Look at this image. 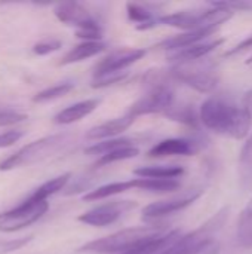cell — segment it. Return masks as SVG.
I'll return each mask as SVG.
<instances>
[{
  "instance_id": "cell-1",
  "label": "cell",
  "mask_w": 252,
  "mask_h": 254,
  "mask_svg": "<svg viewBox=\"0 0 252 254\" xmlns=\"http://www.w3.org/2000/svg\"><path fill=\"white\" fill-rule=\"evenodd\" d=\"M199 118L208 129L236 140H244L250 134L252 122V115L247 109L223 97L208 98L201 107Z\"/></svg>"
},
{
  "instance_id": "cell-2",
  "label": "cell",
  "mask_w": 252,
  "mask_h": 254,
  "mask_svg": "<svg viewBox=\"0 0 252 254\" xmlns=\"http://www.w3.org/2000/svg\"><path fill=\"white\" fill-rule=\"evenodd\" d=\"M229 217V208H221L209 220L190 234L181 235L159 254H218L220 243L215 240Z\"/></svg>"
},
{
  "instance_id": "cell-3",
  "label": "cell",
  "mask_w": 252,
  "mask_h": 254,
  "mask_svg": "<svg viewBox=\"0 0 252 254\" xmlns=\"http://www.w3.org/2000/svg\"><path fill=\"white\" fill-rule=\"evenodd\" d=\"M169 232L165 226L150 225V226H137V228H128L122 229L119 232H114L108 237L91 241L85 246H82L77 253L86 254H114L125 253L138 244L151 240L154 237L163 235Z\"/></svg>"
},
{
  "instance_id": "cell-4",
  "label": "cell",
  "mask_w": 252,
  "mask_h": 254,
  "mask_svg": "<svg viewBox=\"0 0 252 254\" xmlns=\"http://www.w3.org/2000/svg\"><path fill=\"white\" fill-rule=\"evenodd\" d=\"M70 143V135L67 134H55L39 138L24 147H21L13 155L7 156L0 162V171H12L16 168L34 165L43 159L50 158L52 155L62 150Z\"/></svg>"
},
{
  "instance_id": "cell-5",
  "label": "cell",
  "mask_w": 252,
  "mask_h": 254,
  "mask_svg": "<svg viewBox=\"0 0 252 254\" xmlns=\"http://www.w3.org/2000/svg\"><path fill=\"white\" fill-rule=\"evenodd\" d=\"M149 83H151V89L147 95L141 97L140 100H137L131 109H129V115L137 118V116H143V115H153V113H165L168 115L172 107L175 106V95H174V89L171 88V85L166 82V79L163 77V74L154 73L149 80Z\"/></svg>"
},
{
  "instance_id": "cell-6",
  "label": "cell",
  "mask_w": 252,
  "mask_h": 254,
  "mask_svg": "<svg viewBox=\"0 0 252 254\" xmlns=\"http://www.w3.org/2000/svg\"><path fill=\"white\" fill-rule=\"evenodd\" d=\"M171 77L186 83L199 92H212L218 85V74L214 63L208 60H198L189 63H177L169 70Z\"/></svg>"
},
{
  "instance_id": "cell-7",
  "label": "cell",
  "mask_w": 252,
  "mask_h": 254,
  "mask_svg": "<svg viewBox=\"0 0 252 254\" xmlns=\"http://www.w3.org/2000/svg\"><path fill=\"white\" fill-rule=\"evenodd\" d=\"M55 16L65 25L76 27V36L83 39L85 42H100L102 37V31L100 24L95 21L92 13L77 1H65L59 3L53 9Z\"/></svg>"
},
{
  "instance_id": "cell-8",
  "label": "cell",
  "mask_w": 252,
  "mask_h": 254,
  "mask_svg": "<svg viewBox=\"0 0 252 254\" xmlns=\"http://www.w3.org/2000/svg\"><path fill=\"white\" fill-rule=\"evenodd\" d=\"M49 208L48 201H37L30 195L16 207L0 213V232L13 234L40 220Z\"/></svg>"
},
{
  "instance_id": "cell-9",
  "label": "cell",
  "mask_w": 252,
  "mask_h": 254,
  "mask_svg": "<svg viewBox=\"0 0 252 254\" xmlns=\"http://www.w3.org/2000/svg\"><path fill=\"white\" fill-rule=\"evenodd\" d=\"M137 207L135 201H111L108 204L95 207L77 217L80 223L89 225V226H97V228H104L108 225H113L117 222L125 213L134 210Z\"/></svg>"
},
{
  "instance_id": "cell-10",
  "label": "cell",
  "mask_w": 252,
  "mask_h": 254,
  "mask_svg": "<svg viewBox=\"0 0 252 254\" xmlns=\"http://www.w3.org/2000/svg\"><path fill=\"white\" fill-rule=\"evenodd\" d=\"M146 55L144 49L137 48H123L119 51L111 52L105 58H102L94 68V77H100L110 73H120L138 60Z\"/></svg>"
},
{
  "instance_id": "cell-11",
  "label": "cell",
  "mask_w": 252,
  "mask_h": 254,
  "mask_svg": "<svg viewBox=\"0 0 252 254\" xmlns=\"http://www.w3.org/2000/svg\"><path fill=\"white\" fill-rule=\"evenodd\" d=\"M199 196H201V192H196V193H190V195H186L181 198L153 202L143 210V219L144 220H157L160 217L174 214V213L181 211V210L187 208L189 205H192Z\"/></svg>"
},
{
  "instance_id": "cell-12",
  "label": "cell",
  "mask_w": 252,
  "mask_h": 254,
  "mask_svg": "<svg viewBox=\"0 0 252 254\" xmlns=\"http://www.w3.org/2000/svg\"><path fill=\"white\" fill-rule=\"evenodd\" d=\"M205 10H181L169 15H163L157 18L159 24L175 27L184 31H195V30H211L205 28Z\"/></svg>"
},
{
  "instance_id": "cell-13",
  "label": "cell",
  "mask_w": 252,
  "mask_h": 254,
  "mask_svg": "<svg viewBox=\"0 0 252 254\" xmlns=\"http://www.w3.org/2000/svg\"><path fill=\"white\" fill-rule=\"evenodd\" d=\"M198 152V143L190 138H166L154 144L149 150L150 158H165V156H189Z\"/></svg>"
},
{
  "instance_id": "cell-14",
  "label": "cell",
  "mask_w": 252,
  "mask_h": 254,
  "mask_svg": "<svg viewBox=\"0 0 252 254\" xmlns=\"http://www.w3.org/2000/svg\"><path fill=\"white\" fill-rule=\"evenodd\" d=\"M135 118L131 116L129 113H126L122 118H116L111 121H107L104 124H100L94 128H91L86 132V138L89 140H105V138H111L116 137L119 134H122L123 131H126L132 124H134Z\"/></svg>"
},
{
  "instance_id": "cell-15",
  "label": "cell",
  "mask_w": 252,
  "mask_h": 254,
  "mask_svg": "<svg viewBox=\"0 0 252 254\" xmlns=\"http://www.w3.org/2000/svg\"><path fill=\"white\" fill-rule=\"evenodd\" d=\"M215 30H195V31H184L178 36L169 37L162 40L160 43H157L156 48L159 49H166V51H180V49H186L190 48L193 45L201 43V40L209 37L211 34H214Z\"/></svg>"
},
{
  "instance_id": "cell-16",
  "label": "cell",
  "mask_w": 252,
  "mask_h": 254,
  "mask_svg": "<svg viewBox=\"0 0 252 254\" xmlns=\"http://www.w3.org/2000/svg\"><path fill=\"white\" fill-rule=\"evenodd\" d=\"M100 104V100L91 98V100H83L79 101L76 104H71L68 107H65L64 110H61L55 118L53 122L58 125H70L74 124L83 118H86L88 115H91Z\"/></svg>"
},
{
  "instance_id": "cell-17",
  "label": "cell",
  "mask_w": 252,
  "mask_h": 254,
  "mask_svg": "<svg viewBox=\"0 0 252 254\" xmlns=\"http://www.w3.org/2000/svg\"><path fill=\"white\" fill-rule=\"evenodd\" d=\"M180 237H181L180 231H169V232H166L163 235L147 240V241L138 244L137 247H134V249H131V250H128V252L122 254H159Z\"/></svg>"
},
{
  "instance_id": "cell-18",
  "label": "cell",
  "mask_w": 252,
  "mask_h": 254,
  "mask_svg": "<svg viewBox=\"0 0 252 254\" xmlns=\"http://www.w3.org/2000/svg\"><path fill=\"white\" fill-rule=\"evenodd\" d=\"M223 43H224V39H217V40L206 42V43H198V45H193V46H190V48L177 51V54H174V55L171 57V60L175 61V63L198 61V60L205 58L209 52H212L214 49H217V48L221 46Z\"/></svg>"
},
{
  "instance_id": "cell-19",
  "label": "cell",
  "mask_w": 252,
  "mask_h": 254,
  "mask_svg": "<svg viewBox=\"0 0 252 254\" xmlns=\"http://www.w3.org/2000/svg\"><path fill=\"white\" fill-rule=\"evenodd\" d=\"M104 49H105V45L102 42H82V43L76 45L73 49H70L62 57L59 64L68 65V64L80 63L83 60H88V58H92V57L101 54Z\"/></svg>"
},
{
  "instance_id": "cell-20",
  "label": "cell",
  "mask_w": 252,
  "mask_h": 254,
  "mask_svg": "<svg viewBox=\"0 0 252 254\" xmlns=\"http://www.w3.org/2000/svg\"><path fill=\"white\" fill-rule=\"evenodd\" d=\"M137 189L135 188V179L134 180H126V182H114V183H108L104 186H100L94 190H89L86 195H83V201H100V199H105L110 198L113 195H120L126 190H132Z\"/></svg>"
},
{
  "instance_id": "cell-21",
  "label": "cell",
  "mask_w": 252,
  "mask_h": 254,
  "mask_svg": "<svg viewBox=\"0 0 252 254\" xmlns=\"http://www.w3.org/2000/svg\"><path fill=\"white\" fill-rule=\"evenodd\" d=\"M134 174L140 179H178L184 174V168L178 165H150L135 168Z\"/></svg>"
},
{
  "instance_id": "cell-22",
  "label": "cell",
  "mask_w": 252,
  "mask_h": 254,
  "mask_svg": "<svg viewBox=\"0 0 252 254\" xmlns=\"http://www.w3.org/2000/svg\"><path fill=\"white\" fill-rule=\"evenodd\" d=\"M236 240L241 247H252V198L238 220Z\"/></svg>"
},
{
  "instance_id": "cell-23",
  "label": "cell",
  "mask_w": 252,
  "mask_h": 254,
  "mask_svg": "<svg viewBox=\"0 0 252 254\" xmlns=\"http://www.w3.org/2000/svg\"><path fill=\"white\" fill-rule=\"evenodd\" d=\"M70 177H71V174L65 173V174H61L55 179H50L49 182H46L42 186H39L37 189H34V192L30 196L37 199V201H48V198L58 193L59 190H62L67 186V183L70 182Z\"/></svg>"
},
{
  "instance_id": "cell-24",
  "label": "cell",
  "mask_w": 252,
  "mask_h": 254,
  "mask_svg": "<svg viewBox=\"0 0 252 254\" xmlns=\"http://www.w3.org/2000/svg\"><path fill=\"white\" fill-rule=\"evenodd\" d=\"M180 186L178 179H135V188L147 192H172Z\"/></svg>"
},
{
  "instance_id": "cell-25",
  "label": "cell",
  "mask_w": 252,
  "mask_h": 254,
  "mask_svg": "<svg viewBox=\"0 0 252 254\" xmlns=\"http://www.w3.org/2000/svg\"><path fill=\"white\" fill-rule=\"evenodd\" d=\"M132 140L131 138H126V137H120V138H110V140H104V141H100V143H95L89 147L85 149V153L86 155H91V156H104L110 152H114L117 149H122V147H129L132 146Z\"/></svg>"
},
{
  "instance_id": "cell-26",
  "label": "cell",
  "mask_w": 252,
  "mask_h": 254,
  "mask_svg": "<svg viewBox=\"0 0 252 254\" xmlns=\"http://www.w3.org/2000/svg\"><path fill=\"white\" fill-rule=\"evenodd\" d=\"M241 185L244 189H252V137L244 144L239 156Z\"/></svg>"
},
{
  "instance_id": "cell-27",
  "label": "cell",
  "mask_w": 252,
  "mask_h": 254,
  "mask_svg": "<svg viewBox=\"0 0 252 254\" xmlns=\"http://www.w3.org/2000/svg\"><path fill=\"white\" fill-rule=\"evenodd\" d=\"M137 155H140V150L138 147L135 146H129V147H122V149H117L114 152H110L101 158H98L94 164V168H101V167H107L113 162H119V161H126V159H131V158H135Z\"/></svg>"
},
{
  "instance_id": "cell-28",
  "label": "cell",
  "mask_w": 252,
  "mask_h": 254,
  "mask_svg": "<svg viewBox=\"0 0 252 254\" xmlns=\"http://www.w3.org/2000/svg\"><path fill=\"white\" fill-rule=\"evenodd\" d=\"M73 88H74V85L70 83V82L58 83V85L49 86V88L37 92L33 97V101L34 103H48V101H52V100H56V98H61V97L67 95L70 91H73Z\"/></svg>"
},
{
  "instance_id": "cell-29",
  "label": "cell",
  "mask_w": 252,
  "mask_h": 254,
  "mask_svg": "<svg viewBox=\"0 0 252 254\" xmlns=\"http://www.w3.org/2000/svg\"><path fill=\"white\" fill-rule=\"evenodd\" d=\"M126 12H128V18L131 21H134V22H138V25L157 22V19L153 18V12L150 9H147L146 6H143V4L129 1V3H126Z\"/></svg>"
},
{
  "instance_id": "cell-30",
  "label": "cell",
  "mask_w": 252,
  "mask_h": 254,
  "mask_svg": "<svg viewBox=\"0 0 252 254\" xmlns=\"http://www.w3.org/2000/svg\"><path fill=\"white\" fill-rule=\"evenodd\" d=\"M166 116L171 118L172 121H177V122H181L186 125H195L198 122V116L190 106H181V107L174 106L172 110Z\"/></svg>"
},
{
  "instance_id": "cell-31",
  "label": "cell",
  "mask_w": 252,
  "mask_h": 254,
  "mask_svg": "<svg viewBox=\"0 0 252 254\" xmlns=\"http://www.w3.org/2000/svg\"><path fill=\"white\" fill-rule=\"evenodd\" d=\"M126 76H128L126 71H120V73H110V74H104V76H100V77H94L91 86L97 88V89L111 86L114 83H120L122 80H125Z\"/></svg>"
},
{
  "instance_id": "cell-32",
  "label": "cell",
  "mask_w": 252,
  "mask_h": 254,
  "mask_svg": "<svg viewBox=\"0 0 252 254\" xmlns=\"http://www.w3.org/2000/svg\"><path fill=\"white\" fill-rule=\"evenodd\" d=\"M61 46H62L61 40H58V39H46V40L37 42L33 46V52L36 55L45 57V55H49L52 52H56L58 49H61Z\"/></svg>"
},
{
  "instance_id": "cell-33",
  "label": "cell",
  "mask_w": 252,
  "mask_h": 254,
  "mask_svg": "<svg viewBox=\"0 0 252 254\" xmlns=\"http://www.w3.org/2000/svg\"><path fill=\"white\" fill-rule=\"evenodd\" d=\"M31 240H33V237H22V238H15V240H9V241H0V254L15 253L18 250H21L22 247H25Z\"/></svg>"
},
{
  "instance_id": "cell-34",
  "label": "cell",
  "mask_w": 252,
  "mask_h": 254,
  "mask_svg": "<svg viewBox=\"0 0 252 254\" xmlns=\"http://www.w3.org/2000/svg\"><path fill=\"white\" fill-rule=\"evenodd\" d=\"M27 119V115L15 112V110H4L0 109V128L1 127H10V125H16L21 124Z\"/></svg>"
},
{
  "instance_id": "cell-35",
  "label": "cell",
  "mask_w": 252,
  "mask_h": 254,
  "mask_svg": "<svg viewBox=\"0 0 252 254\" xmlns=\"http://www.w3.org/2000/svg\"><path fill=\"white\" fill-rule=\"evenodd\" d=\"M212 7H224L229 10H252V1L239 0V1H214Z\"/></svg>"
},
{
  "instance_id": "cell-36",
  "label": "cell",
  "mask_w": 252,
  "mask_h": 254,
  "mask_svg": "<svg viewBox=\"0 0 252 254\" xmlns=\"http://www.w3.org/2000/svg\"><path fill=\"white\" fill-rule=\"evenodd\" d=\"M22 137H24V131H18V129L0 132V149H6L9 146H13Z\"/></svg>"
},
{
  "instance_id": "cell-37",
  "label": "cell",
  "mask_w": 252,
  "mask_h": 254,
  "mask_svg": "<svg viewBox=\"0 0 252 254\" xmlns=\"http://www.w3.org/2000/svg\"><path fill=\"white\" fill-rule=\"evenodd\" d=\"M251 48H252V36H248L245 40H242V42H241V43H238L235 48H232V49L226 54V57H232V55L241 54V52L248 51V49H251Z\"/></svg>"
},
{
  "instance_id": "cell-38",
  "label": "cell",
  "mask_w": 252,
  "mask_h": 254,
  "mask_svg": "<svg viewBox=\"0 0 252 254\" xmlns=\"http://www.w3.org/2000/svg\"><path fill=\"white\" fill-rule=\"evenodd\" d=\"M242 107L247 109V110L252 115V91L245 94V97H244V106H242Z\"/></svg>"
},
{
  "instance_id": "cell-39",
  "label": "cell",
  "mask_w": 252,
  "mask_h": 254,
  "mask_svg": "<svg viewBox=\"0 0 252 254\" xmlns=\"http://www.w3.org/2000/svg\"><path fill=\"white\" fill-rule=\"evenodd\" d=\"M247 64H252V55H251V58H250V60L247 61Z\"/></svg>"
}]
</instances>
